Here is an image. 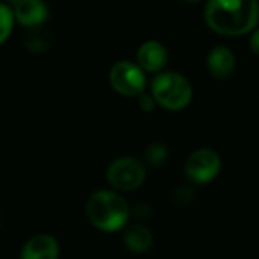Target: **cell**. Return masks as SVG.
<instances>
[{"label":"cell","instance_id":"4fadbf2b","mask_svg":"<svg viewBox=\"0 0 259 259\" xmlns=\"http://www.w3.org/2000/svg\"><path fill=\"white\" fill-rule=\"evenodd\" d=\"M168 147L164 143H152L144 150V158L150 165H161L168 158Z\"/></svg>","mask_w":259,"mask_h":259},{"label":"cell","instance_id":"7c38bea8","mask_svg":"<svg viewBox=\"0 0 259 259\" xmlns=\"http://www.w3.org/2000/svg\"><path fill=\"white\" fill-rule=\"evenodd\" d=\"M50 41H52V33L42 27H38V26L32 27L24 38L26 47L32 52H42V50L49 49Z\"/></svg>","mask_w":259,"mask_h":259},{"label":"cell","instance_id":"2e32d148","mask_svg":"<svg viewBox=\"0 0 259 259\" xmlns=\"http://www.w3.org/2000/svg\"><path fill=\"white\" fill-rule=\"evenodd\" d=\"M138 103H140V108L143 109V111H152L153 108H155V99L152 97V96H149V94H146V93H143L141 96H138Z\"/></svg>","mask_w":259,"mask_h":259},{"label":"cell","instance_id":"3957f363","mask_svg":"<svg viewBox=\"0 0 259 259\" xmlns=\"http://www.w3.org/2000/svg\"><path fill=\"white\" fill-rule=\"evenodd\" d=\"M152 97L165 109L181 111L190 105L193 99V87L181 73L164 71L152 82Z\"/></svg>","mask_w":259,"mask_h":259},{"label":"cell","instance_id":"8fae6325","mask_svg":"<svg viewBox=\"0 0 259 259\" xmlns=\"http://www.w3.org/2000/svg\"><path fill=\"white\" fill-rule=\"evenodd\" d=\"M124 243H126V247L131 252L143 253V252H147L150 249V246L153 243V235L146 226L134 225L126 231Z\"/></svg>","mask_w":259,"mask_h":259},{"label":"cell","instance_id":"5b68a950","mask_svg":"<svg viewBox=\"0 0 259 259\" xmlns=\"http://www.w3.org/2000/svg\"><path fill=\"white\" fill-rule=\"evenodd\" d=\"M111 87L126 97H138L146 90L144 71L131 61H118L109 70Z\"/></svg>","mask_w":259,"mask_h":259},{"label":"cell","instance_id":"277c9868","mask_svg":"<svg viewBox=\"0 0 259 259\" xmlns=\"http://www.w3.org/2000/svg\"><path fill=\"white\" fill-rule=\"evenodd\" d=\"M108 182L121 191H132L143 185L146 179L144 165L131 156H121L114 159L106 170Z\"/></svg>","mask_w":259,"mask_h":259},{"label":"cell","instance_id":"9a60e30c","mask_svg":"<svg viewBox=\"0 0 259 259\" xmlns=\"http://www.w3.org/2000/svg\"><path fill=\"white\" fill-rule=\"evenodd\" d=\"M193 199V190L188 187H179L175 193H173V202L178 206H185L191 202Z\"/></svg>","mask_w":259,"mask_h":259},{"label":"cell","instance_id":"9c48e42d","mask_svg":"<svg viewBox=\"0 0 259 259\" xmlns=\"http://www.w3.org/2000/svg\"><path fill=\"white\" fill-rule=\"evenodd\" d=\"M206 65H208L211 76L217 79H228L235 71L237 59L232 50H229L225 46H217L208 53Z\"/></svg>","mask_w":259,"mask_h":259},{"label":"cell","instance_id":"ac0fdd59","mask_svg":"<svg viewBox=\"0 0 259 259\" xmlns=\"http://www.w3.org/2000/svg\"><path fill=\"white\" fill-rule=\"evenodd\" d=\"M249 44H250L252 52H253V53H256V55H259V29H256V30L252 33Z\"/></svg>","mask_w":259,"mask_h":259},{"label":"cell","instance_id":"52a82bcc","mask_svg":"<svg viewBox=\"0 0 259 259\" xmlns=\"http://www.w3.org/2000/svg\"><path fill=\"white\" fill-rule=\"evenodd\" d=\"M167 58H168V53H167L165 46L155 39L143 42L137 53L138 67L143 71H150V73L159 71L165 65Z\"/></svg>","mask_w":259,"mask_h":259},{"label":"cell","instance_id":"8992f818","mask_svg":"<svg viewBox=\"0 0 259 259\" xmlns=\"http://www.w3.org/2000/svg\"><path fill=\"white\" fill-rule=\"evenodd\" d=\"M222 168V158L211 149L193 152L185 162V175L194 184H208L214 181Z\"/></svg>","mask_w":259,"mask_h":259},{"label":"cell","instance_id":"ba28073f","mask_svg":"<svg viewBox=\"0 0 259 259\" xmlns=\"http://www.w3.org/2000/svg\"><path fill=\"white\" fill-rule=\"evenodd\" d=\"M12 14L20 24L32 29L44 23L49 15V11L47 6L39 0H20L14 2Z\"/></svg>","mask_w":259,"mask_h":259},{"label":"cell","instance_id":"6da1fadb","mask_svg":"<svg viewBox=\"0 0 259 259\" xmlns=\"http://www.w3.org/2000/svg\"><path fill=\"white\" fill-rule=\"evenodd\" d=\"M259 20L255 0H211L205 8V21L217 33L238 36L250 32Z\"/></svg>","mask_w":259,"mask_h":259},{"label":"cell","instance_id":"7a4b0ae2","mask_svg":"<svg viewBox=\"0 0 259 259\" xmlns=\"http://www.w3.org/2000/svg\"><path fill=\"white\" fill-rule=\"evenodd\" d=\"M90 222L100 231L115 232L129 220V206L126 200L114 191L100 190L93 193L85 205Z\"/></svg>","mask_w":259,"mask_h":259},{"label":"cell","instance_id":"e0dca14e","mask_svg":"<svg viewBox=\"0 0 259 259\" xmlns=\"http://www.w3.org/2000/svg\"><path fill=\"white\" fill-rule=\"evenodd\" d=\"M150 208H149V205H144V203H140V205H137V208H135V214H137V217H140L141 220H146L149 215H150Z\"/></svg>","mask_w":259,"mask_h":259},{"label":"cell","instance_id":"30bf717a","mask_svg":"<svg viewBox=\"0 0 259 259\" xmlns=\"http://www.w3.org/2000/svg\"><path fill=\"white\" fill-rule=\"evenodd\" d=\"M59 244L52 235H35L21 249L20 259H58Z\"/></svg>","mask_w":259,"mask_h":259},{"label":"cell","instance_id":"5bb4252c","mask_svg":"<svg viewBox=\"0 0 259 259\" xmlns=\"http://www.w3.org/2000/svg\"><path fill=\"white\" fill-rule=\"evenodd\" d=\"M14 26V14L9 6L0 3V44L9 36Z\"/></svg>","mask_w":259,"mask_h":259}]
</instances>
